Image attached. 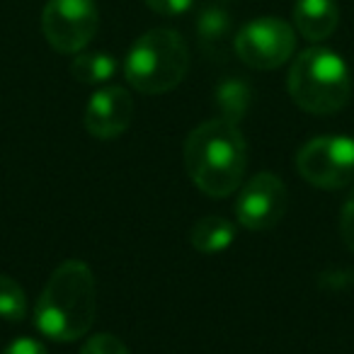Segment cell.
I'll return each instance as SVG.
<instances>
[{
	"label": "cell",
	"instance_id": "6da1fadb",
	"mask_svg": "<svg viewBox=\"0 0 354 354\" xmlns=\"http://www.w3.org/2000/svg\"><path fill=\"white\" fill-rule=\"evenodd\" d=\"M97 315V284L85 262L68 260L54 270L35 308L41 335L56 342H75L90 333Z\"/></svg>",
	"mask_w": 354,
	"mask_h": 354
},
{
	"label": "cell",
	"instance_id": "7a4b0ae2",
	"mask_svg": "<svg viewBox=\"0 0 354 354\" xmlns=\"http://www.w3.org/2000/svg\"><path fill=\"white\" fill-rule=\"evenodd\" d=\"M185 167L192 183L209 197H228L243 185L248 146L238 124L212 119L185 141Z\"/></svg>",
	"mask_w": 354,
	"mask_h": 354
},
{
	"label": "cell",
	"instance_id": "3957f363",
	"mask_svg": "<svg viewBox=\"0 0 354 354\" xmlns=\"http://www.w3.org/2000/svg\"><path fill=\"white\" fill-rule=\"evenodd\" d=\"M289 95L304 112L328 117L347 104L352 75L342 56L325 46H310L294 59L289 71Z\"/></svg>",
	"mask_w": 354,
	"mask_h": 354
},
{
	"label": "cell",
	"instance_id": "277c9868",
	"mask_svg": "<svg viewBox=\"0 0 354 354\" xmlns=\"http://www.w3.org/2000/svg\"><path fill=\"white\" fill-rule=\"evenodd\" d=\"M187 71L189 49L183 35L165 27L138 37L124 61V75L129 85L143 95L170 93L183 83Z\"/></svg>",
	"mask_w": 354,
	"mask_h": 354
},
{
	"label": "cell",
	"instance_id": "5b68a950",
	"mask_svg": "<svg viewBox=\"0 0 354 354\" xmlns=\"http://www.w3.org/2000/svg\"><path fill=\"white\" fill-rule=\"evenodd\" d=\"M296 167L313 187H349L354 183V141L347 136L313 138L296 153Z\"/></svg>",
	"mask_w": 354,
	"mask_h": 354
},
{
	"label": "cell",
	"instance_id": "8992f818",
	"mask_svg": "<svg viewBox=\"0 0 354 354\" xmlns=\"http://www.w3.org/2000/svg\"><path fill=\"white\" fill-rule=\"evenodd\" d=\"M97 27L95 0H46L41 10L44 39L61 54H80L97 35Z\"/></svg>",
	"mask_w": 354,
	"mask_h": 354
},
{
	"label": "cell",
	"instance_id": "52a82bcc",
	"mask_svg": "<svg viewBox=\"0 0 354 354\" xmlns=\"http://www.w3.org/2000/svg\"><path fill=\"white\" fill-rule=\"evenodd\" d=\"M236 54L245 66L272 71L284 66L296 49L294 27L279 17H260L236 35Z\"/></svg>",
	"mask_w": 354,
	"mask_h": 354
},
{
	"label": "cell",
	"instance_id": "ba28073f",
	"mask_svg": "<svg viewBox=\"0 0 354 354\" xmlns=\"http://www.w3.org/2000/svg\"><path fill=\"white\" fill-rule=\"evenodd\" d=\"M289 194L279 177L272 172H260L245 183L236 199V218L248 231L274 228L286 214Z\"/></svg>",
	"mask_w": 354,
	"mask_h": 354
},
{
	"label": "cell",
	"instance_id": "9c48e42d",
	"mask_svg": "<svg viewBox=\"0 0 354 354\" xmlns=\"http://www.w3.org/2000/svg\"><path fill=\"white\" fill-rule=\"evenodd\" d=\"M133 119V97L129 90L119 88V85H109V88H100L97 93L90 97L88 109H85V129L93 133L95 138H117L129 129Z\"/></svg>",
	"mask_w": 354,
	"mask_h": 354
},
{
	"label": "cell",
	"instance_id": "30bf717a",
	"mask_svg": "<svg viewBox=\"0 0 354 354\" xmlns=\"http://www.w3.org/2000/svg\"><path fill=\"white\" fill-rule=\"evenodd\" d=\"M339 8L335 0H296L294 27L308 41H323L335 32Z\"/></svg>",
	"mask_w": 354,
	"mask_h": 354
},
{
	"label": "cell",
	"instance_id": "8fae6325",
	"mask_svg": "<svg viewBox=\"0 0 354 354\" xmlns=\"http://www.w3.org/2000/svg\"><path fill=\"white\" fill-rule=\"evenodd\" d=\"M236 238V228L223 216H207L197 221L189 233V241L199 252H221Z\"/></svg>",
	"mask_w": 354,
	"mask_h": 354
},
{
	"label": "cell",
	"instance_id": "7c38bea8",
	"mask_svg": "<svg viewBox=\"0 0 354 354\" xmlns=\"http://www.w3.org/2000/svg\"><path fill=\"white\" fill-rule=\"evenodd\" d=\"M71 73L83 85H100V83H107L117 73V61L109 54H100V51H95V54H80L71 64Z\"/></svg>",
	"mask_w": 354,
	"mask_h": 354
},
{
	"label": "cell",
	"instance_id": "4fadbf2b",
	"mask_svg": "<svg viewBox=\"0 0 354 354\" xmlns=\"http://www.w3.org/2000/svg\"><path fill=\"white\" fill-rule=\"evenodd\" d=\"M216 100L223 109L221 119H228V122L236 124L238 119L243 117V112L248 109V102H250V88H248L243 80H226V83H221V88H218Z\"/></svg>",
	"mask_w": 354,
	"mask_h": 354
},
{
	"label": "cell",
	"instance_id": "5bb4252c",
	"mask_svg": "<svg viewBox=\"0 0 354 354\" xmlns=\"http://www.w3.org/2000/svg\"><path fill=\"white\" fill-rule=\"evenodd\" d=\"M25 310H27L25 289L12 277L0 274V318L22 320L25 318Z\"/></svg>",
	"mask_w": 354,
	"mask_h": 354
},
{
	"label": "cell",
	"instance_id": "9a60e30c",
	"mask_svg": "<svg viewBox=\"0 0 354 354\" xmlns=\"http://www.w3.org/2000/svg\"><path fill=\"white\" fill-rule=\"evenodd\" d=\"M228 30H231V22H228V15L223 10L209 8V10H204L202 17H199V35H202V44L207 46V49L221 46Z\"/></svg>",
	"mask_w": 354,
	"mask_h": 354
},
{
	"label": "cell",
	"instance_id": "2e32d148",
	"mask_svg": "<svg viewBox=\"0 0 354 354\" xmlns=\"http://www.w3.org/2000/svg\"><path fill=\"white\" fill-rule=\"evenodd\" d=\"M80 354H129V349L119 337H114L109 333H100L95 337L85 339Z\"/></svg>",
	"mask_w": 354,
	"mask_h": 354
},
{
	"label": "cell",
	"instance_id": "e0dca14e",
	"mask_svg": "<svg viewBox=\"0 0 354 354\" xmlns=\"http://www.w3.org/2000/svg\"><path fill=\"white\" fill-rule=\"evenodd\" d=\"M146 6L162 17H177L189 10L194 6V0H146Z\"/></svg>",
	"mask_w": 354,
	"mask_h": 354
},
{
	"label": "cell",
	"instance_id": "ac0fdd59",
	"mask_svg": "<svg viewBox=\"0 0 354 354\" xmlns=\"http://www.w3.org/2000/svg\"><path fill=\"white\" fill-rule=\"evenodd\" d=\"M339 233H342L344 245L354 252V189L349 192L347 202L342 207V214H339Z\"/></svg>",
	"mask_w": 354,
	"mask_h": 354
},
{
	"label": "cell",
	"instance_id": "d6986e66",
	"mask_svg": "<svg viewBox=\"0 0 354 354\" xmlns=\"http://www.w3.org/2000/svg\"><path fill=\"white\" fill-rule=\"evenodd\" d=\"M3 354H46V347L32 337H20L12 344H8Z\"/></svg>",
	"mask_w": 354,
	"mask_h": 354
}]
</instances>
